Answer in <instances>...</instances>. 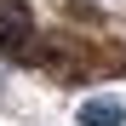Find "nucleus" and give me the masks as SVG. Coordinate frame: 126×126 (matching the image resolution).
<instances>
[{
    "mask_svg": "<svg viewBox=\"0 0 126 126\" xmlns=\"http://www.w3.org/2000/svg\"><path fill=\"white\" fill-rule=\"evenodd\" d=\"M80 120H86V126H120L126 109H120V103H86V109H80Z\"/></svg>",
    "mask_w": 126,
    "mask_h": 126,
    "instance_id": "nucleus-2",
    "label": "nucleus"
},
{
    "mask_svg": "<svg viewBox=\"0 0 126 126\" xmlns=\"http://www.w3.org/2000/svg\"><path fill=\"white\" fill-rule=\"evenodd\" d=\"M0 46H6V52H29V46H34L29 12H0Z\"/></svg>",
    "mask_w": 126,
    "mask_h": 126,
    "instance_id": "nucleus-1",
    "label": "nucleus"
}]
</instances>
